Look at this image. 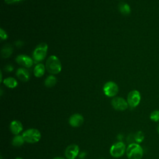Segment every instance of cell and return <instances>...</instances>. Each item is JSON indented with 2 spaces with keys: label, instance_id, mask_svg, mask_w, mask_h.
<instances>
[{
  "label": "cell",
  "instance_id": "cell-1",
  "mask_svg": "<svg viewBox=\"0 0 159 159\" xmlns=\"http://www.w3.org/2000/svg\"><path fill=\"white\" fill-rule=\"evenodd\" d=\"M125 152L129 159H142L143 155V150L137 143H130Z\"/></svg>",
  "mask_w": 159,
  "mask_h": 159
},
{
  "label": "cell",
  "instance_id": "cell-2",
  "mask_svg": "<svg viewBox=\"0 0 159 159\" xmlns=\"http://www.w3.org/2000/svg\"><path fill=\"white\" fill-rule=\"evenodd\" d=\"M45 67L48 72L51 74L56 75L61 70V64L60 60L55 55H51L46 61Z\"/></svg>",
  "mask_w": 159,
  "mask_h": 159
},
{
  "label": "cell",
  "instance_id": "cell-3",
  "mask_svg": "<svg viewBox=\"0 0 159 159\" xmlns=\"http://www.w3.org/2000/svg\"><path fill=\"white\" fill-rule=\"evenodd\" d=\"M48 45L46 43L42 42L39 44L34 50L32 57L35 63H38L44 60L47 55Z\"/></svg>",
  "mask_w": 159,
  "mask_h": 159
},
{
  "label": "cell",
  "instance_id": "cell-4",
  "mask_svg": "<svg viewBox=\"0 0 159 159\" xmlns=\"http://www.w3.org/2000/svg\"><path fill=\"white\" fill-rule=\"evenodd\" d=\"M22 135L25 142L30 143H37L41 138L40 131L36 129H29L26 130Z\"/></svg>",
  "mask_w": 159,
  "mask_h": 159
},
{
  "label": "cell",
  "instance_id": "cell-5",
  "mask_svg": "<svg viewBox=\"0 0 159 159\" xmlns=\"http://www.w3.org/2000/svg\"><path fill=\"white\" fill-rule=\"evenodd\" d=\"M126 148L125 145L123 142H117L111 146L110 153L114 158H119L126 152Z\"/></svg>",
  "mask_w": 159,
  "mask_h": 159
},
{
  "label": "cell",
  "instance_id": "cell-6",
  "mask_svg": "<svg viewBox=\"0 0 159 159\" xmlns=\"http://www.w3.org/2000/svg\"><path fill=\"white\" fill-rule=\"evenodd\" d=\"M140 99L141 96L139 91L137 90H132L128 94L127 101L130 107L134 108L139 104Z\"/></svg>",
  "mask_w": 159,
  "mask_h": 159
},
{
  "label": "cell",
  "instance_id": "cell-7",
  "mask_svg": "<svg viewBox=\"0 0 159 159\" xmlns=\"http://www.w3.org/2000/svg\"><path fill=\"white\" fill-rule=\"evenodd\" d=\"M103 91L106 96L108 97H114L117 94L119 88L117 84L114 82L108 81L104 85Z\"/></svg>",
  "mask_w": 159,
  "mask_h": 159
},
{
  "label": "cell",
  "instance_id": "cell-8",
  "mask_svg": "<svg viewBox=\"0 0 159 159\" xmlns=\"http://www.w3.org/2000/svg\"><path fill=\"white\" fill-rule=\"evenodd\" d=\"M112 107L117 111H125L127 109L129 104L127 101L121 97H115L111 101Z\"/></svg>",
  "mask_w": 159,
  "mask_h": 159
},
{
  "label": "cell",
  "instance_id": "cell-9",
  "mask_svg": "<svg viewBox=\"0 0 159 159\" xmlns=\"http://www.w3.org/2000/svg\"><path fill=\"white\" fill-rule=\"evenodd\" d=\"M79 153V147L72 144L68 146L65 150V155L67 159H75Z\"/></svg>",
  "mask_w": 159,
  "mask_h": 159
},
{
  "label": "cell",
  "instance_id": "cell-10",
  "mask_svg": "<svg viewBox=\"0 0 159 159\" xmlns=\"http://www.w3.org/2000/svg\"><path fill=\"white\" fill-rule=\"evenodd\" d=\"M16 62L21 65L23 66L24 67L26 68H30L32 66L33 63H34V60L30 58L29 56L27 55H18L16 58Z\"/></svg>",
  "mask_w": 159,
  "mask_h": 159
},
{
  "label": "cell",
  "instance_id": "cell-11",
  "mask_svg": "<svg viewBox=\"0 0 159 159\" xmlns=\"http://www.w3.org/2000/svg\"><path fill=\"white\" fill-rule=\"evenodd\" d=\"M84 122L83 117L80 114H74L71 115L69 119V124L73 127L81 126Z\"/></svg>",
  "mask_w": 159,
  "mask_h": 159
},
{
  "label": "cell",
  "instance_id": "cell-12",
  "mask_svg": "<svg viewBox=\"0 0 159 159\" xmlns=\"http://www.w3.org/2000/svg\"><path fill=\"white\" fill-rule=\"evenodd\" d=\"M22 129L23 126L20 121L15 120L11 122L10 124V130L13 134L16 135H18L22 130Z\"/></svg>",
  "mask_w": 159,
  "mask_h": 159
},
{
  "label": "cell",
  "instance_id": "cell-13",
  "mask_svg": "<svg viewBox=\"0 0 159 159\" xmlns=\"http://www.w3.org/2000/svg\"><path fill=\"white\" fill-rule=\"evenodd\" d=\"M16 76L23 82H26L29 80V73L28 70L24 68H20L16 71Z\"/></svg>",
  "mask_w": 159,
  "mask_h": 159
},
{
  "label": "cell",
  "instance_id": "cell-14",
  "mask_svg": "<svg viewBox=\"0 0 159 159\" xmlns=\"http://www.w3.org/2000/svg\"><path fill=\"white\" fill-rule=\"evenodd\" d=\"M44 72L45 66L42 63H38L34 69V74L37 78L42 76L44 74Z\"/></svg>",
  "mask_w": 159,
  "mask_h": 159
},
{
  "label": "cell",
  "instance_id": "cell-15",
  "mask_svg": "<svg viewBox=\"0 0 159 159\" xmlns=\"http://www.w3.org/2000/svg\"><path fill=\"white\" fill-rule=\"evenodd\" d=\"M12 51H13L12 48L10 45H9V44L5 45L1 50L2 57L4 58H8L12 53Z\"/></svg>",
  "mask_w": 159,
  "mask_h": 159
},
{
  "label": "cell",
  "instance_id": "cell-16",
  "mask_svg": "<svg viewBox=\"0 0 159 159\" xmlns=\"http://www.w3.org/2000/svg\"><path fill=\"white\" fill-rule=\"evenodd\" d=\"M3 83L7 88H14L17 86V82L14 78L8 77L3 80Z\"/></svg>",
  "mask_w": 159,
  "mask_h": 159
},
{
  "label": "cell",
  "instance_id": "cell-17",
  "mask_svg": "<svg viewBox=\"0 0 159 159\" xmlns=\"http://www.w3.org/2000/svg\"><path fill=\"white\" fill-rule=\"evenodd\" d=\"M119 10L120 13L124 16H127L130 13V7L129 4L124 2H120L119 5Z\"/></svg>",
  "mask_w": 159,
  "mask_h": 159
},
{
  "label": "cell",
  "instance_id": "cell-18",
  "mask_svg": "<svg viewBox=\"0 0 159 159\" xmlns=\"http://www.w3.org/2000/svg\"><path fill=\"white\" fill-rule=\"evenodd\" d=\"M57 81V80L54 76L50 75L45 79L44 81V84L47 88H52L56 84Z\"/></svg>",
  "mask_w": 159,
  "mask_h": 159
},
{
  "label": "cell",
  "instance_id": "cell-19",
  "mask_svg": "<svg viewBox=\"0 0 159 159\" xmlns=\"http://www.w3.org/2000/svg\"><path fill=\"white\" fill-rule=\"evenodd\" d=\"M24 142H25V140H24L22 135H17L13 138V139L12 140V144L13 146L18 147L22 146L24 144Z\"/></svg>",
  "mask_w": 159,
  "mask_h": 159
},
{
  "label": "cell",
  "instance_id": "cell-20",
  "mask_svg": "<svg viewBox=\"0 0 159 159\" xmlns=\"http://www.w3.org/2000/svg\"><path fill=\"white\" fill-rule=\"evenodd\" d=\"M144 137H145L144 134L142 131H138L134 136V139L136 142V143H141L143 140Z\"/></svg>",
  "mask_w": 159,
  "mask_h": 159
},
{
  "label": "cell",
  "instance_id": "cell-21",
  "mask_svg": "<svg viewBox=\"0 0 159 159\" xmlns=\"http://www.w3.org/2000/svg\"><path fill=\"white\" fill-rule=\"evenodd\" d=\"M150 119L155 122H159V110H155L150 114Z\"/></svg>",
  "mask_w": 159,
  "mask_h": 159
},
{
  "label": "cell",
  "instance_id": "cell-22",
  "mask_svg": "<svg viewBox=\"0 0 159 159\" xmlns=\"http://www.w3.org/2000/svg\"><path fill=\"white\" fill-rule=\"evenodd\" d=\"M0 37L2 40H6L7 38V35L6 32L2 28L0 29Z\"/></svg>",
  "mask_w": 159,
  "mask_h": 159
},
{
  "label": "cell",
  "instance_id": "cell-23",
  "mask_svg": "<svg viewBox=\"0 0 159 159\" xmlns=\"http://www.w3.org/2000/svg\"><path fill=\"white\" fill-rule=\"evenodd\" d=\"M22 0H5V2L7 4H14V3H17L19 1H21Z\"/></svg>",
  "mask_w": 159,
  "mask_h": 159
},
{
  "label": "cell",
  "instance_id": "cell-24",
  "mask_svg": "<svg viewBox=\"0 0 159 159\" xmlns=\"http://www.w3.org/2000/svg\"><path fill=\"white\" fill-rule=\"evenodd\" d=\"M13 69H14V68H13V66H12L11 65H7V66H6V68H4V70H6V71H8V72L12 71L13 70Z\"/></svg>",
  "mask_w": 159,
  "mask_h": 159
},
{
  "label": "cell",
  "instance_id": "cell-25",
  "mask_svg": "<svg viewBox=\"0 0 159 159\" xmlns=\"http://www.w3.org/2000/svg\"><path fill=\"white\" fill-rule=\"evenodd\" d=\"M53 159H64L63 157H55Z\"/></svg>",
  "mask_w": 159,
  "mask_h": 159
},
{
  "label": "cell",
  "instance_id": "cell-26",
  "mask_svg": "<svg viewBox=\"0 0 159 159\" xmlns=\"http://www.w3.org/2000/svg\"><path fill=\"white\" fill-rule=\"evenodd\" d=\"M157 132H158V133L159 134V124H158V125L157 126Z\"/></svg>",
  "mask_w": 159,
  "mask_h": 159
},
{
  "label": "cell",
  "instance_id": "cell-27",
  "mask_svg": "<svg viewBox=\"0 0 159 159\" xmlns=\"http://www.w3.org/2000/svg\"><path fill=\"white\" fill-rule=\"evenodd\" d=\"M16 159H23V158H20V157H17Z\"/></svg>",
  "mask_w": 159,
  "mask_h": 159
}]
</instances>
